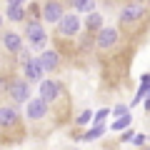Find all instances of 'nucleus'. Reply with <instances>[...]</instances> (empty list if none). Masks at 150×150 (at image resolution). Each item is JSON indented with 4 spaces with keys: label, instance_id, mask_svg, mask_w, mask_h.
<instances>
[{
    "label": "nucleus",
    "instance_id": "nucleus-1",
    "mask_svg": "<svg viewBox=\"0 0 150 150\" xmlns=\"http://www.w3.org/2000/svg\"><path fill=\"white\" fill-rule=\"evenodd\" d=\"M143 18H145V5L143 3H130L120 10V28L123 30H135Z\"/></svg>",
    "mask_w": 150,
    "mask_h": 150
},
{
    "label": "nucleus",
    "instance_id": "nucleus-2",
    "mask_svg": "<svg viewBox=\"0 0 150 150\" xmlns=\"http://www.w3.org/2000/svg\"><path fill=\"white\" fill-rule=\"evenodd\" d=\"M118 40H120V30L118 28H100V30L95 33V48L98 50H110V48H115L118 45Z\"/></svg>",
    "mask_w": 150,
    "mask_h": 150
},
{
    "label": "nucleus",
    "instance_id": "nucleus-3",
    "mask_svg": "<svg viewBox=\"0 0 150 150\" xmlns=\"http://www.w3.org/2000/svg\"><path fill=\"white\" fill-rule=\"evenodd\" d=\"M80 28H83V23H80V13H65L63 15V20L58 23V30H60V35L63 38H75L78 33H80Z\"/></svg>",
    "mask_w": 150,
    "mask_h": 150
},
{
    "label": "nucleus",
    "instance_id": "nucleus-4",
    "mask_svg": "<svg viewBox=\"0 0 150 150\" xmlns=\"http://www.w3.org/2000/svg\"><path fill=\"white\" fill-rule=\"evenodd\" d=\"M8 95H10V100L15 103H25L28 95H30V83L25 80V78H10L8 80Z\"/></svg>",
    "mask_w": 150,
    "mask_h": 150
},
{
    "label": "nucleus",
    "instance_id": "nucleus-5",
    "mask_svg": "<svg viewBox=\"0 0 150 150\" xmlns=\"http://www.w3.org/2000/svg\"><path fill=\"white\" fill-rule=\"evenodd\" d=\"M23 73H25L28 83H38V80H43L45 68L40 63V58H28V55H23Z\"/></svg>",
    "mask_w": 150,
    "mask_h": 150
},
{
    "label": "nucleus",
    "instance_id": "nucleus-6",
    "mask_svg": "<svg viewBox=\"0 0 150 150\" xmlns=\"http://www.w3.org/2000/svg\"><path fill=\"white\" fill-rule=\"evenodd\" d=\"M63 15H65V8H63L60 0H48L43 5V10H40V18H43L45 23H50V25H58V23L63 20Z\"/></svg>",
    "mask_w": 150,
    "mask_h": 150
},
{
    "label": "nucleus",
    "instance_id": "nucleus-7",
    "mask_svg": "<svg viewBox=\"0 0 150 150\" xmlns=\"http://www.w3.org/2000/svg\"><path fill=\"white\" fill-rule=\"evenodd\" d=\"M60 95H63V85H60L58 80H40L38 98H43L45 103H58Z\"/></svg>",
    "mask_w": 150,
    "mask_h": 150
},
{
    "label": "nucleus",
    "instance_id": "nucleus-8",
    "mask_svg": "<svg viewBox=\"0 0 150 150\" xmlns=\"http://www.w3.org/2000/svg\"><path fill=\"white\" fill-rule=\"evenodd\" d=\"M48 112H50V103H45L43 98H33V100H28L25 115L30 120H43V118H48Z\"/></svg>",
    "mask_w": 150,
    "mask_h": 150
},
{
    "label": "nucleus",
    "instance_id": "nucleus-9",
    "mask_svg": "<svg viewBox=\"0 0 150 150\" xmlns=\"http://www.w3.org/2000/svg\"><path fill=\"white\" fill-rule=\"evenodd\" d=\"M25 35H28V40H30L33 45H45V40H48V33H45V28H43V23L40 20H28V25H25Z\"/></svg>",
    "mask_w": 150,
    "mask_h": 150
},
{
    "label": "nucleus",
    "instance_id": "nucleus-10",
    "mask_svg": "<svg viewBox=\"0 0 150 150\" xmlns=\"http://www.w3.org/2000/svg\"><path fill=\"white\" fill-rule=\"evenodd\" d=\"M15 125H20V112H18V108L0 105V128L10 130V128H15Z\"/></svg>",
    "mask_w": 150,
    "mask_h": 150
},
{
    "label": "nucleus",
    "instance_id": "nucleus-11",
    "mask_svg": "<svg viewBox=\"0 0 150 150\" xmlns=\"http://www.w3.org/2000/svg\"><path fill=\"white\" fill-rule=\"evenodd\" d=\"M3 48L10 55H20L23 53V35H18L15 30H5L3 33Z\"/></svg>",
    "mask_w": 150,
    "mask_h": 150
},
{
    "label": "nucleus",
    "instance_id": "nucleus-12",
    "mask_svg": "<svg viewBox=\"0 0 150 150\" xmlns=\"http://www.w3.org/2000/svg\"><path fill=\"white\" fill-rule=\"evenodd\" d=\"M38 58H40V63H43L45 73H53V70L60 68V55L55 53V50H45V53H43V55H38Z\"/></svg>",
    "mask_w": 150,
    "mask_h": 150
},
{
    "label": "nucleus",
    "instance_id": "nucleus-13",
    "mask_svg": "<svg viewBox=\"0 0 150 150\" xmlns=\"http://www.w3.org/2000/svg\"><path fill=\"white\" fill-rule=\"evenodd\" d=\"M25 8L23 5H8V10H5V18L8 20H13V23H20V20H25Z\"/></svg>",
    "mask_w": 150,
    "mask_h": 150
},
{
    "label": "nucleus",
    "instance_id": "nucleus-14",
    "mask_svg": "<svg viewBox=\"0 0 150 150\" xmlns=\"http://www.w3.org/2000/svg\"><path fill=\"white\" fill-rule=\"evenodd\" d=\"M85 28H88L90 33H98L100 28H105V25H103V15H100V13H90L88 20H85Z\"/></svg>",
    "mask_w": 150,
    "mask_h": 150
},
{
    "label": "nucleus",
    "instance_id": "nucleus-15",
    "mask_svg": "<svg viewBox=\"0 0 150 150\" xmlns=\"http://www.w3.org/2000/svg\"><path fill=\"white\" fill-rule=\"evenodd\" d=\"M70 5L75 13H90L95 8V0H70Z\"/></svg>",
    "mask_w": 150,
    "mask_h": 150
},
{
    "label": "nucleus",
    "instance_id": "nucleus-16",
    "mask_svg": "<svg viewBox=\"0 0 150 150\" xmlns=\"http://www.w3.org/2000/svg\"><path fill=\"white\" fill-rule=\"evenodd\" d=\"M130 125V115H123V118H115V123L110 125L112 130H115V133H118V130H125Z\"/></svg>",
    "mask_w": 150,
    "mask_h": 150
},
{
    "label": "nucleus",
    "instance_id": "nucleus-17",
    "mask_svg": "<svg viewBox=\"0 0 150 150\" xmlns=\"http://www.w3.org/2000/svg\"><path fill=\"white\" fill-rule=\"evenodd\" d=\"M103 133H105V125H95V128H93L90 133H85L83 138H85V140H95V138H100Z\"/></svg>",
    "mask_w": 150,
    "mask_h": 150
},
{
    "label": "nucleus",
    "instance_id": "nucleus-18",
    "mask_svg": "<svg viewBox=\"0 0 150 150\" xmlns=\"http://www.w3.org/2000/svg\"><path fill=\"white\" fill-rule=\"evenodd\" d=\"M108 115H110V110H105V108H103V110H98L95 118H93V120H95V125H103V120H105Z\"/></svg>",
    "mask_w": 150,
    "mask_h": 150
},
{
    "label": "nucleus",
    "instance_id": "nucleus-19",
    "mask_svg": "<svg viewBox=\"0 0 150 150\" xmlns=\"http://www.w3.org/2000/svg\"><path fill=\"white\" fill-rule=\"evenodd\" d=\"M93 118H95V115H93L90 110H85V112H80L75 120H78V125H83V123H88V120H93Z\"/></svg>",
    "mask_w": 150,
    "mask_h": 150
},
{
    "label": "nucleus",
    "instance_id": "nucleus-20",
    "mask_svg": "<svg viewBox=\"0 0 150 150\" xmlns=\"http://www.w3.org/2000/svg\"><path fill=\"white\" fill-rule=\"evenodd\" d=\"M112 112H115V118H123V115H128V108H125V105H115Z\"/></svg>",
    "mask_w": 150,
    "mask_h": 150
},
{
    "label": "nucleus",
    "instance_id": "nucleus-21",
    "mask_svg": "<svg viewBox=\"0 0 150 150\" xmlns=\"http://www.w3.org/2000/svg\"><path fill=\"white\" fill-rule=\"evenodd\" d=\"M130 143H133V145H143V143H145V135H143V133H135Z\"/></svg>",
    "mask_w": 150,
    "mask_h": 150
},
{
    "label": "nucleus",
    "instance_id": "nucleus-22",
    "mask_svg": "<svg viewBox=\"0 0 150 150\" xmlns=\"http://www.w3.org/2000/svg\"><path fill=\"white\" fill-rule=\"evenodd\" d=\"M8 5H25V0H8Z\"/></svg>",
    "mask_w": 150,
    "mask_h": 150
},
{
    "label": "nucleus",
    "instance_id": "nucleus-23",
    "mask_svg": "<svg viewBox=\"0 0 150 150\" xmlns=\"http://www.w3.org/2000/svg\"><path fill=\"white\" fill-rule=\"evenodd\" d=\"M145 108H148V110H150V98H148V100H145Z\"/></svg>",
    "mask_w": 150,
    "mask_h": 150
},
{
    "label": "nucleus",
    "instance_id": "nucleus-24",
    "mask_svg": "<svg viewBox=\"0 0 150 150\" xmlns=\"http://www.w3.org/2000/svg\"><path fill=\"white\" fill-rule=\"evenodd\" d=\"M0 30H3V13H0Z\"/></svg>",
    "mask_w": 150,
    "mask_h": 150
},
{
    "label": "nucleus",
    "instance_id": "nucleus-25",
    "mask_svg": "<svg viewBox=\"0 0 150 150\" xmlns=\"http://www.w3.org/2000/svg\"><path fill=\"white\" fill-rule=\"evenodd\" d=\"M143 150H150V145H148V148H143Z\"/></svg>",
    "mask_w": 150,
    "mask_h": 150
},
{
    "label": "nucleus",
    "instance_id": "nucleus-26",
    "mask_svg": "<svg viewBox=\"0 0 150 150\" xmlns=\"http://www.w3.org/2000/svg\"><path fill=\"white\" fill-rule=\"evenodd\" d=\"M133 3H140V0H133Z\"/></svg>",
    "mask_w": 150,
    "mask_h": 150
}]
</instances>
